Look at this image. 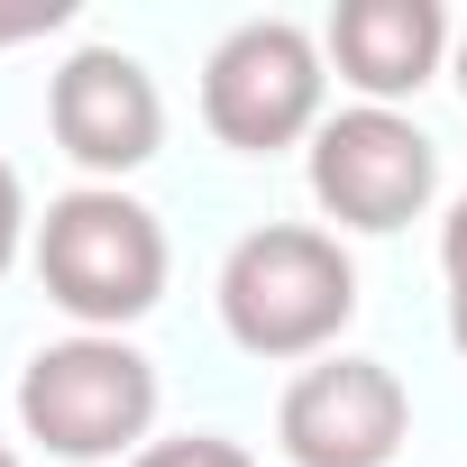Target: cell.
I'll list each match as a JSON object with an SVG mask.
<instances>
[{
  "instance_id": "7a4b0ae2",
  "label": "cell",
  "mask_w": 467,
  "mask_h": 467,
  "mask_svg": "<svg viewBox=\"0 0 467 467\" xmlns=\"http://www.w3.org/2000/svg\"><path fill=\"white\" fill-rule=\"evenodd\" d=\"M37 285L47 303L74 321V330H129L165 303V275H174V248H165V220L119 192V183H74L47 202L37 220Z\"/></svg>"
},
{
  "instance_id": "8fae6325",
  "label": "cell",
  "mask_w": 467,
  "mask_h": 467,
  "mask_svg": "<svg viewBox=\"0 0 467 467\" xmlns=\"http://www.w3.org/2000/svg\"><path fill=\"white\" fill-rule=\"evenodd\" d=\"M47 28H65V0H37V10H0V47H28V37H47Z\"/></svg>"
},
{
  "instance_id": "5b68a950",
  "label": "cell",
  "mask_w": 467,
  "mask_h": 467,
  "mask_svg": "<svg viewBox=\"0 0 467 467\" xmlns=\"http://www.w3.org/2000/svg\"><path fill=\"white\" fill-rule=\"evenodd\" d=\"M431 192H440V147L421 138V119L358 101L312 129V202L339 229H367V239L412 229L431 211Z\"/></svg>"
},
{
  "instance_id": "6da1fadb",
  "label": "cell",
  "mask_w": 467,
  "mask_h": 467,
  "mask_svg": "<svg viewBox=\"0 0 467 467\" xmlns=\"http://www.w3.org/2000/svg\"><path fill=\"white\" fill-rule=\"evenodd\" d=\"M348 321H358V266L339 248V229L266 220L220 257V330L266 367L330 358Z\"/></svg>"
},
{
  "instance_id": "3957f363",
  "label": "cell",
  "mask_w": 467,
  "mask_h": 467,
  "mask_svg": "<svg viewBox=\"0 0 467 467\" xmlns=\"http://www.w3.org/2000/svg\"><path fill=\"white\" fill-rule=\"evenodd\" d=\"M19 431L65 467L138 458L147 431H156V358L110 339V330L47 339L19 376Z\"/></svg>"
},
{
  "instance_id": "ba28073f",
  "label": "cell",
  "mask_w": 467,
  "mask_h": 467,
  "mask_svg": "<svg viewBox=\"0 0 467 467\" xmlns=\"http://www.w3.org/2000/svg\"><path fill=\"white\" fill-rule=\"evenodd\" d=\"M449 10L440 0H339V10L321 19V56H330V74L358 92V101H376V110H394V101H412L440 65H449Z\"/></svg>"
},
{
  "instance_id": "277c9868",
  "label": "cell",
  "mask_w": 467,
  "mask_h": 467,
  "mask_svg": "<svg viewBox=\"0 0 467 467\" xmlns=\"http://www.w3.org/2000/svg\"><path fill=\"white\" fill-rule=\"evenodd\" d=\"M321 101H330V56L303 19H239L202 65V119L239 156L303 147L330 119Z\"/></svg>"
},
{
  "instance_id": "7c38bea8",
  "label": "cell",
  "mask_w": 467,
  "mask_h": 467,
  "mask_svg": "<svg viewBox=\"0 0 467 467\" xmlns=\"http://www.w3.org/2000/svg\"><path fill=\"white\" fill-rule=\"evenodd\" d=\"M449 339H458V358H467V266L449 275Z\"/></svg>"
},
{
  "instance_id": "5bb4252c",
  "label": "cell",
  "mask_w": 467,
  "mask_h": 467,
  "mask_svg": "<svg viewBox=\"0 0 467 467\" xmlns=\"http://www.w3.org/2000/svg\"><path fill=\"white\" fill-rule=\"evenodd\" d=\"M0 467H19V449H10V440H0Z\"/></svg>"
},
{
  "instance_id": "30bf717a",
  "label": "cell",
  "mask_w": 467,
  "mask_h": 467,
  "mask_svg": "<svg viewBox=\"0 0 467 467\" xmlns=\"http://www.w3.org/2000/svg\"><path fill=\"white\" fill-rule=\"evenodd\" d=\"M19 248H37V220H28V183H19V165L0 156V275L19 266Z\"/></svg>"
},
{
  "instance_id": "8992f818",
  "label": "cell",
  "mask_w": 467,
  "mask_h": 467,
  "mask_svg": "<svg viewBox=\"0 0 467 467\" xmlns=\"http://www.w3.org/2000/svg\"><path fill=\"white\" fill-rule=\"evenodd\" d=\"M275 440L294 467H394L412 440V394L385 358H312L285 403H275Z\"/></svg>"
},
{
  "instance_id": "9c48e42d",
  "label": "cell",
  "mask_w": 467,
  "mask_h": 467,
  "mask_svg": "<svg viewBox=\"0 0 467 467\" xmlns=\"http://www.w3.org/2000/svg\"><path fill=\"white\" fill-rule=\"evenodd\" d=\"M129 467H257L229 431H174V440H147Z\"/></svg>"
},
{
  "instance_id": "4fadbf2b",
  "label": "cell",
  "mask_w": 467,
  "mask_h": 467,
  "mask_svg": "<svg viewBox=\"0 0 467 467\" xmlns=\"http://www.w3.org/2000/svg\"><path fill=\"white\" fill-rule=\"evenodd\" d=\"M458 92H467V28H458Z\"/></svg>"
},
{
  "instance_id": "52a82bcc",
  "label": "cell",
  "mask_w": 467,
  "mask_h": 467,
  "mask_svg": "<svg viewBox=\"0 0 467 467\" xmlns=\"http://www.w3.org/2000/svg\"><path fill=\"white\" fill-rule=\"evenodd\" d=\"M47 129L92 183H119L165 147V92L129 47H74L47 83Z\"/></svg>"
}]
</instances>
